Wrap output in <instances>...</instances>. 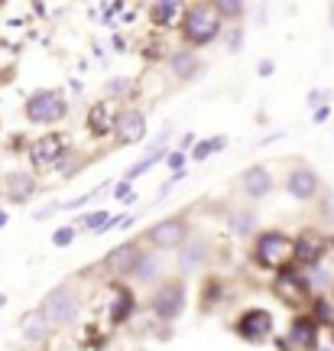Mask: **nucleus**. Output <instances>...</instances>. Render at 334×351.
Here are the masks:
<instances>
[{
	"mask_svg": "<svg viewBox=\"0 0 334 351\" xmlns=\"http://www.w3.org/2000/svg\"><path fill=\"white\" fill-rule=\"evenodd\" d=\"M42 313L49 315V322L55 328H65V326H72L75 319H78V313H81V300L75 296V289L72 287H55L46 293V300H42V306H39Z\"/></svg>",
	"mask_w": 334,
	"mask_h": 351,
	"instance_id": "nucleus-4",
	"label": "nucleus"
},
{
	"mask_svg": "<svg viewBox=\"0 0 334 351\" xmlns=\"http://www.w3.org/2000/svg\"><path fill=\"white\" fill-rule=\"evenodd\" d=\"M324 257V241L318 234L305 231L302 238H296V261L305 263V267H318Z\"/></svg>",
	"mask_w": 334,
	"mask_h": 351,
	"instance_id": "nucleus-17",
	"label": "nucleus"
},
{
	"mask_svg": "<svg viewBox=\"0 0 334 351\" xmlns=\"http://www.w3.org/2000/svg\"><path fill=\"white\" fill-rule=\"evenodd\" d=\"M328 104H324V108H318V111H315V124H324V121H328Z\"/></svg>",
	"mask_w": 334,
	"mask_h": 351,
	"instance_id": "nucleus-36",
	"label": "nucleus"
},
{
	"mask_svg": "<svg viewBox=\"0 0 334 351\" xmlns=\"http://www.w3.org/2000/svg\"><path fill=\"white\" fill-rule=\"evenodd\" d=\"M149 309H153V315H156L159 322H175L179 315L185 313V283H182V280H166V283L153 293Z\"/></svg>",
	"mask_w": 334,
	"mask_h": 351,
	"instance_id": "nucleus-6",
	"label": "nucleus"
},
{
	"mask_svg": "<svg viewBox=\"0 0 334 351\" xmlns=\"http://www.w3.org/2000/svg\"><path fill=\"white\" fill-rule=\"evenodd\" d=\"M289 345H298V348H315L318 345V322L311 315H296L292 326H289Z\"/></svg>",
	"mask_w": 334,
	"mask_h": 351,
	"instance_id": "nucleus-16",
	"label": "nucleus"
},
{
	"mask_svg": "<svg viewBox=\"0 0 334 351\" xmlns=\"http://www.w3.org/2000/svg\"><path fill=\"white\" fill-rule=\"evenodd\" d=\"M149 16H153V23H156V26H172L175 20L182 16V3H175V0L153 3V7H149Z\"/></svg>",
	"mask_w": 334,
	"mask_h": 351,
	"instance_id": "nucleus-23",
	"label": "nucleus"
},
{
	"mask_svg": "<svg viewBox=\"0 0 334 351\" xmlns=\"http://www.w3.org/2000/svg\"><path fill=\"white\" fill-rule=\"evenodd\" d=\"M324 98H328V95L315 88V91H309V101H305V104H309L311 111H318V108H324Z\"/></svg>",
	"mask_w": 334,
	"mask_h": 351,
	"instance_id": "nucleus-32",
	"label": "nucleus"
},
{
	"mask_svg": "<svg viewBox=\"0 0 334 351\" xmlns=\"http://www.w3.org/2000/svg\"><path fill=\"white\" fill-rule=\"evenodd\" d=\"M130 186H133V182H127V179H124L120 186L114 189V195H117V199H127V195H130Z\"/></svg>",
	"mask_w": 334,
	"mask_h": 351,
	"instance_id": "nucleus-35",
	"label": "nucleus"
},
{
	"mask_svg": "<svg viewBox=\"0 0 334 351\" xmlns=\"http://www.w3.org/2000/svg\"><path fill=\"white\" fill-rule=\"evenodd\" d=\"M285 192L298 202L315 199L322 192V176L315 173V169H309V166H296V169H289V176H285Z\"/></svg>",
	"mask_w": 334,
	"mask_h": 351,
	"instance_id": "nucleus-10",
	"label": "nucleus"
},
{
	"mask_svg": "<svg viewBox=\"0 0 334 351\" xmlns=\"http://www.w3.org/2000/svg\"><path fill=\"white\" fill-rule=\"evenodd\" d=\"M140 257H143V247H140L136 241H124V244H117V247L107 254L104 267H107L114 276H133Z\"/></svg>",
	"mask_w": 334,
	"mask_h": 351,
	"instance_id": "nucleus-11",
	"label": "nucleus"
},
{
	"mask_svg": "<svg viewBox=\"0 0 334 351\" xmlns=\"http://www.w3.org/2000/svg\"><path fill=\"white\" fill-rule=\"evenodd\" d=\"M7 221H10V215H7V212H3V208H0V231L7 228Z\"/></svg>",
	"mask_w": 334,
	"mask_h": 351,
	"instance_id": "nucleus-39",
	"label": "nucleus"
},
{
	"mask_svg": "<svg viewBox=\"0 0 334 351\" xmlns=\"http://www.w3.org/2000/svg\"><path fill=\"white\" fill-rule=\"evenodd\" d=\"M166 153H169V150H166V147H149V153H146V156H143V160H140V163H133V166H130V169H127V173H124V179H127V182H133L136 176H143V173H146V169H153V166L159 163V160H166Z\"/></svg>",
	"mask_w": 334,
	"mask_h": 351,
	"instance_id": "nucleus-24",
	"label": "nucleus"
},
{
	"mask_svg": "<svg viewBox=\"0 0 334 351\" xmlns=\"http://www.w3.org/2000/svg\"><path fill=\"white\" fill-rule=\"evenodd\" d=\"M211 7H214V13L221 16V23H224V20H227V23H237V20L244 16V10H247L240 0H237V3H234V0H218V3H211Z\"/></svg>",
	"mask_w": 334,
	"mask_h": 351,
	"instance_id": "nucleus-25",
	"label": "nucleus"
},
{
	"mask_svg": "<svg viewBox=\"0 0 334 351\" xmlns=\"http://www.w3.org/2000/svg\"><path fill=\"white\" fill-rule=\"evenodd\" d=\"M72 241H75V228H59V231L52 234V244H55V247H68Z\"/></svg>",
	"mask_w": 334,
	"mask_h": 351,
	"instance_id": "nucleus-29",
	"label": "nucleus"
},
{
	"mask_svg": "<svg viewBox=\"0 0 334 351\" xmlns=\"http://www.w3.org/2000/svg\"><path fill=\"white\" fill-rule=\"evenodd\" d=\"M20 332H23L26 341H42V339H46V335L52 332L49 315L42 313V309H33V313H26L23 319H20Z\"/></svg>",
	"mask_w": 334,
	"mask_h": 351,
	"instance_id": "nucleus-19",
	"label": "nucleus"
},
{
	"mask_svg": "<svg viewBox=\"0 0 334 351\" xmlns=\"http://www.w3.org/2000/svg\"><path fill=\"white\" fill-rule=\"evenodd\" d=\"M81 225H85V231H94V234H101L104 228L111 225V218H107V212H94V215H85V218H81Z\"/></svg>",
	"mask_w": 334,
	"mask_h": 351,
	"instance_id": "nucleus-27",
	"label": "nucleus"
},
{
	"mask_svg": "<svg viewBox=\"0 0 334 351\" xmlns=\"http://www.w3.org/2000/svg\"><path fill=\"white\" fill-rule=\"evenodd\" d=\"M234 332L250 345H263V341L272 335V313L270 309H260V306H250L237 315Z\"/></svg>",
	"mask_w": 334,
	"mask_h": 351,
	"instance_id": "nucleus-7",
	"label": "nucleus"
},
{
	"mask_svg": "<svg viewBox=\"0 0 334 351\" xmlns=\"http://www.w3.org/2000/svg\"><path fill=\"white\" fill-rule=\"evenodd\" d=\"M260 75H263V78L272 75V62H270V59H266V62H260Z\"/></svg>",
	"mask_w": 334,
	"mask_h": 351,
	"instance_id": "nucleus-37",
	"label": "nucleus"
},
{
	"mask_svg": "<svg viewBox=\"0 0 334 351\" xmlns=\"http://www.w3.org/2000/svg\"><path fill=\"white\" fill-rule=\"evenodd\" d=\"M130 88H133V78H114V82H107V95L120 98V95H127Z\"/></svg>",
	"mask_w": 334,
	"mask_h": 351,
	"instance_id": "nucleus-28",
	"label": "nucleus"
},
{
	"mask_svg": "<svg viewBox=\"0 0 334 351\" xmlns=\"http://www.w3.org/2000/svg\"><path fill=\"white\" fill-rule=\"evenodd\" d=\"M68 156H72V150H68V143H65L62 134H46V137L33 140V147H29V160H33L36 169L62 166Z\"/></svg>",
	"mask_w": 334,
	"mask_h": 351,
	"instance_id": "nucleus-8",
	"label": "nucleus"
},
{
	"mask_svg": "<svg viewBox=\"0 0 334 351\" xmlns=\"http://www.w3.org/2000/svg\"><path fill=\"white\" fill-rule=\"evenodd\" d=\"M169 69H172V75L179 78V82H195V78L205 72V62L198 59L195 49H179L172 59H169Z\"/></svg>",
	"mask_w": 334,
	"mask_h": 351,
	"instance_id": "nucleus-15",
	"label": "nucleus"
},
{
	"mask_svg": "<svg viewBox=\"0 0 334 351\" xmlns=\"http://www.w3.org/2000/svg\"><path fill=\"white\" fill-rule=\"evenodd\" d=\"M3 195L13 205H23L36 195V176L33 173H10L3 176Z\"/></svg>",
	"mask_w": 334,
	"mask_h": 351,
	"instance_id": "nucleus-14",
	"label": "nucleus"
},
{
	"mask_svg": "<svg viewBox=\"0 0 334 351\" xmlns=\"http://www.w3.org/2000/svg\"><path fill=\"white\" fill-rule=\"evenodd\" d=\"M136 309V300H133V289L124 287V283H117L114 287V306H111V322L114 326H120V322H127L130 315H133Z\"/></svg>",
	"mask_w": 334,
	"mask_h": 351,
	"instance_id": "nucleus-20",
	"label": "nucleus"
},
{
	"mask_svg": "<svg viewBox=\"0 0 334 351\" xmlns=\"http://www.w3.org/2000/svg\"><path fill=\"white\" fill-rule=\"evenodd\" d=\"M23 114H26V121H33V124H55V121H62L65 114H68V101L59 91L42 88V91H33L26 98Z\"/></svg>",
	"mask_w": 334,
	"mask_h": 351,
	"instance_id": "nucleus-3",
	"label": "nucleus"
},
{
	"mask_svg": "<svg viewBox=\"0 0 334 351\" xmlns=\"http://www.w3.org/2000/svg\"><path fill=\"white\" fill-rule=\"evenodd\" d=\"M240 189L247 192L250 199L260 202L276 189V182H272V173L266 166H250V169H244V176H240Z\"/></svg>",
	"mask_w": 334,
	"mask_h": 351,
	"instance_id": "nucleus-13",
	"label": "nucleus"
},
{
	"mask_svg": "<svg viewBox=\"0 0 334 351\" xmlns=\"http://www.w3.org/2000/svg\"><path fill=\"white\" fill-rule=\"evenodd\" d=\"M296 261V241L283 231H260L253 241V263L263 270H285Z\"/></svg>",
	"mask_w": 334,
	"mask_h": 351,
	"instance_id": "nucleus-2",
	"label": "nucleus"
},
{
	"mask_svg": "<svg viewBox=\"0 0 334 351\" xmlns=\"http://www.w3.org/2000/svg\"><path fill=\"white\" fill-rule=\"evenodd\" d=\"M227 231H231L234 238H250V234L257 231V212H250V208H237V212H231V218H227Z\"/></svg>",
	"mask_w": 334,
	"mask_h": 351,
	"instance_id": "nucleus-21",
	"label": "nucleus"
},
{
	"mask_svg": "<svg viewBox=\"0 0 334 351\" xmlns=\"http://www.w3.org/2000/svg\"><path fill=\"white\" fill-rule=\"evenodd\" d=\"M188 238H192V225L185 215H169L146 231V241L156 251H179Z\"/></svg>",
	"mask_w": 334,
	"mask_h": 351,
	"instance_id": "nucleus-5",
	"label": "nucleus"
},
{
	"mask_svg": "<svg viewBox=\"0 0 334 351\" xmlns=\"http://www.w3.org/2000/svg\"><path fill=\"white\" fill-rule=\"evenodd\" d=\"M240 39H244V33H240V29H234V33L227 36V49L237 52V46H240Z\"/></svg>",
	"mask_w": 334,
	"mask_h": 351,
	"instance_id": "nucleus-34",
	"label": "nucleus"
},
{
	"mask_svg": "<svg viewBox=\"0 0 334 351\" xmlns=\"http://www.w3.org/2000/svg\"><path fill=\"white\" fill-rule=\"evenodd\" d=\"M188 147L195 150V137H192V134H185V137H182V150H188Z\"/></svg>",
	"mask_w": 334,
	"mask_h": 351,
	"instance_id": "nucleus-38",
	"label": "nucleus"
},
{
	"mask_svg": "<svg viewBox=\"0 0 334 351\" xmlns=\"http://www.w3.org/2000/svg\"><path fill=\"white\" fill-rule=\"evenodd\" d=\"M146 137V117L136 108H124L114 114V143L117 147H133Z\"/></svg>",
	"mask_w": 334,
	"mask_h": 351,
	"instance_id": "nucleus-9",
	"label": "nucleus"
},
{
	"mask_svg": "<svg viewBox=\"0 0 334 351\" xmlns=\"http://www.w3.org/2000/svg\"><path fill=\"white\" fill-rule=\"evenodd\" d=\"M91 199H94V192H88V195H81V199L65 202V205H59V208H62V212H75V208H81V205H88Z\"/></svg>",
	"mask_w": 334,
	"mask_h": 351,
	"instance_id": "nucleus-33",
	"label": "nucleus"
},
{
	"mask_svg": "<svg viewBox=\"0 0 334 351\" xmlns=\"http://www.w3.org/2000/svg\"><path fill=\"white\" fill-rule=\"evenodd\" d=\"M208 257H211V244H208V238H192L179 247V270L182 274H195V270H201L205 263H208Z\"/></svg>",
	"mask_w": 334,
	"mask_h": 351,
	"instance_id": "nucleus-12",
	"label": "nucleus"
},
{
	"mask_svg": "<svg viewBox=\"0 0 334 351\" xmlns=\"http://www.w3.org/2000/svg\"><path fill=\"white\" fill-rule=\"evenodd\" d=\"M166 163H169V169H172V173H182V163H185V150H169Z\"/></svg>",
	"mask_w": 334,
	"mask_h": 351,
	"instance_id": "nucleus-30",
	"label": "nucleus"
},
{
	"mask_svg": "<svg viewBox=\"0 0 334 351\" xmlns=\"http://www.w3.org/2000/svg\"><path fill=\"white\" fill-rule=\"evenodd\" d=\"M179 29H182V39L188 46H208L221 36V16L214 13L211 3H192L182 10Z\"/></svg>",
	"mask_w": 334,
	"mask_h": 351,
	"instance_id": "nucleus-1",
	"label": "nucleus"
},
{
	"mask_svg": "<svg viewBox=\"0 0 334 351\" xmlns=\"http://www.w3.org/2000/svg\"><path fill=\"white\" fill-rule=\"evenodd\" d=\"M88 134L91 137H107L114 134V114L107 111V101H94L91 108H88Z\"/></svg>",
	"mask_w": 334,
	"mask_h": 351,
	"instance_id": "nucleus-18",
	"label": "nucleus"
},
{
	"mask_svg": "<svg viewBox=\"0 0 334 351\" xmlns=\"http://www.w3.org/2000/svg\"><path fill=\"white\" fill-rule=\"evenodd\" d=\"M3 302H7V296H3V293H0V306H3Z\"/></svg>",
	"mask_w": 334,
	"mask_h": 351,
	"instance_id": "nucleus-40",
	"label": "nucleus"
},
{
	"mask_svg": "<svg viewBox=\"0 0 334 351\" xmlns=\"http://www.w3.org/2000/svg\"><path fill=\"white\" fill-rule=\"evenodd\" d=\"M227 147V137H214V140H201V143H195V150H192V156L195 160H208L211 153H218Z\"/></svg>",
	"mask_w": 334,
	"mask_h": 351,
	"instance_id": "nucleus-26",
	"label": "nucleus"
},
{
	"mask_svg": "<svg viewBox=\"0 0 334 351\" xmlns=\"http://www.w3.org/2000/svg\"><path fill=\"white\" fill-rule=\"evenodd\" d=\"M159 274H162L159 251H143V257H140V263H136V270H133V280H140V283H153Z\"/></svg>",
	"mask_w": 334,
	"mask_h": 351,
	"instance_id": "nucleus-22",
	"label": "nucleus"
},
{
	"mask_svg": "<svg viewBox=\"0 0 334 351\" xmlns=\"http://www.w3.org/2000/svg\"><path fill=\"white\" fill-rule=\"evenodd\" d=\"M315 309H318V313L311 315L315 322H331V313H328L331 306H328V302H324V300H318V302H315Z\"/></svg>",
	"mask_w": 334,
	"mask_h": 351,
	"instance_id": "nucleus-31",
	"label": "nucleus"
}]
</instances>
